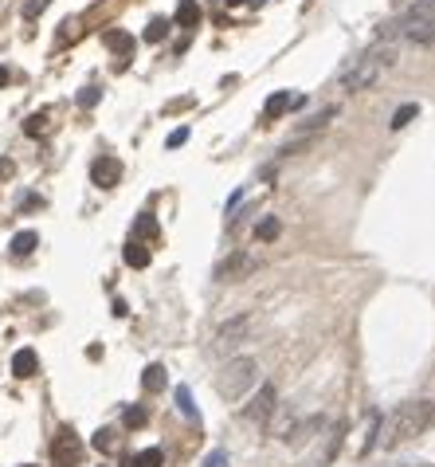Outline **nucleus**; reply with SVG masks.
Listing matches in <instances>:
<instances>
[{"mask_svg": "<svg viewBox=\"0 0 435 467\" xmlns=\"http://www.w3.org/2000/svg\"><path fill=\"white\" fill-rule=\"evenodd\" d=\"M255 334V314H236V319H228L224 326L216 330V338H212V349H216L220 358H228V354H236L243 342Z\"/></svg>", "mask_w": 435, "mask_h": 467, "instance_id": "obj_5", "label": "nucleus"}, {"mask_svg": "<svg viewBox=\"0 0 435 467\" xmlns=\"http://www.w3.org/2000/svg\"><path fill=\"white\" fill-rule=\"evenodd\" d=\"M0 177H12V161H0Z\"/></svg>", "mask_w": 435, "mask_h": 467, "instance_id": "obj_33", "label": "nucleus"}, {"mask_svg": "<svg viewBox=\"0 0 435 467\" xmlns=\"http://www.w3.org/2000/svg\"><path fill=\"white\" fill-rule=\"evenodd\" d=\"M106 48L118 51V55H129V51H134V36H126V32H106Z\"/></svg>", "mask_w": 435, "mask_h": 467, "instance_id": "obj_20", "label": "nucleus"}, {"mask_svg": "<svg viewBox=\"0 0 435 467\" xmlns=\"http://www.w3.org/2000/svg\"><path fill=\"white\" fill-rule=\"evenodd\" d=\"M255 267H259V259L251 256V251H231L216 267V283H239V279H248Z\"/></svg>", "mask_w": 435, "mask_h": 467, "instance_id": "obj_7", "label": "nucleus"}, {"mask_svg": "<svg viewBox=\"0 0 435 467\" xmlns=\"http://www.w3.org/2000/svg\"><path fill=\"white\" fill-rule=\"evenodd\" d=\"M177 24H180V28H197V24H200L197 0H180V4H177Z\"/></svg>", "mask_w": 435, "mask_h": 467, "instance_id": "obj_15", "label": "nucleus"}, {"mask_svg": "<svg viewBox=\"0 0 435 467\" xmlns=\"http://www.w3.org/2000/svg\"><path fill=\"white\" fill-rule=\"evenodd\" d=\"M36 373H40V358H36V349H16V354H12V377L28 381V377H36Z\"/></svg>", "mask_w": 435, "mask_h": 467, "instance_id": "obj_11", "label": "nucleus"}, {"mask_svg": "<svg viewBox=\"0 0 435 467\" xmlns=\"http://www.w3.org/2000/svg\"><path fill=\"white\" fill-rule=\"evenodd\" d=\"M322 424H326L322 417H310V420H302V424H294V428H290V432H287V440H290L294 447H302L310 436H314V432H322Z\"/></svg>", "mask_w": 435, "mask_h": 467, "instance_id": "obj_12", "label": "nucleus"}, {"mask_svg": "<svg viewBox=\"0 0 435 467\" xmlns=\"http://www.w3.org/2000/svg\"><path fill=\"white\" fill-rule=\"evenodd\" d=\"M43 130H48V114H31V118L24 122V134H28V138H40Z\"/></svg>", "mask_w": 435, "mask_h": 467, "instance_id": "obj_27", "label": "nucleus"}, {"mask_svg": "<svg viewBox=\"0 0 435 467\" xmlns=\"http://www.w3.org/2000/svg\"><path fill=\"white\" fill-rule=\"evenodd\" d=\"M185 141H188V126H180V130H173V134H169L165 146H169V149H180Z\"/></svg>", "mask_w": 435, "mask_h": 467, "instance_id": "obj_30", "label": "nucleus"}, {"mask_svg": "<svg viewBox=\"0 0 435 467\" xmlns=\"http://www.w3.org/2000/svg\"><path fill=\"white\" fill-rule=\"evenodd\" d=\"M24 467H31V463H24Z\"/></svg>", "mask_w": 435, "mask_h": 467, "instance_id": "obj_37", "label": "nucleus"}, {"mask_svg": "<svg viewBox=\"0 0 435 467\" xmlns=\"http://www.w3.org/2000/svg\"><path fill=\"white\" fill-rule=\"evenodd\" d=\"M415 114H420V106H415V102H404V106H400V110L392 114V122H388V126H392V130H404L408 122L415 118Z\"/></svg>", "mask_w": 435, "mask_h": 467, "instance_id": "obj_22", "label": "nucleus"}, {"mask_svg": "<svg viewBox=\"0 0 435 467\" xmlns=\"http://www.w3.org/2000/svg\"><path fill=\"white\" fill-rule=\"evenodd\" d=\"M177 408L185 412L188 420H197V424H200V412H197V405H192V393H188V385H177Z\"/></svg>", "mask_w": 435, "mask_h": 467, "instance_id": "obj_21", "label": "nucleus"}, {"mask_svg": "<svg viewBox=\"0 0 435 467\" xmlns=\"http://www.w3.org/2000/svg\"><path fill=\"white\" fill-rule=\"evenodd\" d=\"M278 232H283V224H278V216H263L255 224V239H263V244H271V239H278Z\"/></svg>", "mask_w": 435, "mask_h": 467, "instance_id": "obj_17", "label": "nucleus"}, {"mask_svg": "<svg viewBox=\"0 0 435 467\" xmlns=\"http://www.w3.org/2000/svg\"><path fill=\"white\" fill-rule=\"evenodd\" d=\"M122 420H126V428H141V424L149 420V412H145L141 405H129V408H126V417H122Z\"/></svg>", "mask_w": 435, "mask_h": 467, "instance_id": "obj_26", "label": "nucleus"}, {"mask_svg": "<svg viewBox=\"0 0 435 467\" xmlns=\"http://www.w3.org/2000/svg\"><path fill=\"white\" fill-rule=\"evenodd\" d=\"M122 259H126V263H129V267H149V248H145V244H141V239H129V244H126V251H122Z\"/></svg>", "mask_w": 435, "mask_h": 467, "instance_id": "obj_14", "label": "nucleus"}, {"mask_svg": "<svg viewBox=\"0 0 435 467\" xmlns=\"http://www.w3.org/2000/svg\"><path fill=\"white\" fill-rule=\"evenodd\" d=\"M51 456L59 467H75L83 456V440L75 436V428H59V436L51 440Z\"/></svg>", "mask_w": 435, "mask_h": 467, "instance_id": "obj_8", "label": "nucleus"}, {"mask_svg": "<svg viewBox=\"0 0 435 467\" xmlns=\"http://www.w3.org/2000/svg\"><path fill=\"white\" fill-rule=\"evenodd\" d=\"M200 467H231V459H228L224 447H216V452H208V456H204V463H200Z\"/></svg>", "mask_w": 435, "mask_h": 467, "instance_id": "obj_29", "label": "nucleus"}, {"mask_svg": "<svg viewBox=\"0 0 435 467\" xmlns=\"http://www.w3.org/2000/svg\"><path fill=\"white\" fill-rule=\"evenodd\" d=\"M90 181H94L99 189H114V185L122 181V161L118 158H106V153L94 158V165H90Z\"/></svg>", "mask_w": 435, "mask_h": 467, "instance_id": "obj_9", "label": "nucleus"}, {"mask_svg": "<svg viewBox=\"0 0 435 467\" xmlns=\"http://www.w3.org/2000/svg\"><path fill=\"white\" fill-rule=\"evenodd\" d=\"M36 244H40V236H36V232H16V236H12V244H8V251L16 259H24V256H31V251H36Z\"/></svg>", "mask_w": 435, "mask_h": 467, "instance_id": "obj_13", "label": "nucleus"}, {"mask_svg": "<svg viewBox=\"0 0 435 467\" xmlns=\"http://www.w3.org/2000/svg\"><path fill=\"white\" fill-rule=\"evenodd\" d=\"M169 36V20H149V28H145V40L149 43H161Z\"/></svg>", "mask_w": 435, "mask_h": 467, "instance_id": "obj_25", "label": "nucleus"}, {"mask_svg": "<svg viewBox=\"0 0 435 467\" xmlns=\"http://www.w3.org/2000/svg\"><path fill=\"white\" fill-rule=\"evenodd\" d=\"M94 447H99V452H114V447H118V432H114V428H99V432H94Z\"/></svg>", "mask_w": 435, "mask_h": 467, "instance_id": "obj_23", "label": "nucleus"}, {"mask_svg": "<svg viewBox=\"0 0 435 467\" xmlns=\"http://www.w3.org/2000/svg\"><path fill=\"white\" fill-rule=\"evenodd\" d=\"M141 385H145V393H161L165 389V365H149L141 373Z\"/></svg>", "mask_w": 435, "mask_h": 467, "instance_id": "obj_18", "label": "nucleus"}, {"mask_svg": "<svg viewBox=\"0 0 435 467\" xmlns=\"http://www.w3.org/2000/svg\"><path fill=\"white\" fill-rule=\"evenodd\" d=\"M334 114H337V106H326V110H322V114H310V118L302 122V130H322V126H326L329 118H334Z\"/></svg>", "mask_w": 435, "mask_h": 467, "instance_id": "obj_24", "label": "nucleus"}, {"mask_svg": "<svg viewBox=\"0 0 435 467\" xmlns=\"http://www.w3.org/2000/svg\"><path fill=\"white\" fill-rule=\"evenodd\" d=\"M236 4H243V0H228V8H236Z\"/></svg>", "mask_w": 435, "mask_h": 467, "instance_id": "obj_36", "label": "nucleus"}, {"mask_svg": "<svg viewBox=\"0 0 435 467\" xmlns=\"http://www.w3.org/2000/svg\"><path fill=\"white\" fill-rule=\"evenodd\" d=\"M396 467H424V463H396Z\"/></svg>", "mask_w": 435, "mask_h": 467, "instance_id": "obj_35", "label": "nucleus"}, {"mask_svg": "<svg viewBox=\"0 0 435 467\" xmlns=\"http://www.w3.org/2000/svg\"><path fill=\"white\" fill-rule=\"evenodd\" d=\"M392 63H396V43L376 40L361 60H353V67L341 71V90H349V95H353V90H369L380 79V71H388Z\"/></svg>", "mask_w": 435, "mask_h": 467, "instance_id": "obj_2", "label": "nucleus"}, {"mask_svg": "<svg viewBox=\"0 0 435 467\" xmlns=\"http://www.w3.org/2000/svg\"><path fill=\"white\" fill-rule=\"evenodd\" d=\"M432 420H435L432 400H408V405H400L388 420H380V440H376V444H385V447L404 444V440L420 436Z\"/></svg>", "mask_w": 435, "mask_h": 467, "instance_id": "obj_1", "label": "nucleus"}, {"mask_svg": "<svg viewBox=\"0 0 435 467\" xmlns=\"http://www.w3.org/2000/svg\"><path fill=\"white\" fill-rule=\"evenodd\" d=\"M8 83H12V71H8V67H0V87H8Z\"/></svg>", "mask_w": 435, "mask_h": 467, "instance_id": "obj_32", "label": "nucleus"}, {"mask_svg": "<svg viewBox=\"0 0 435 467\" xmlns=\"http://www.w3.org/2000/svg\"><path fill=\"white\" fill-rule=\"evenodd\" d=\"M275 412H278V389L271 385V381H259V393L251 397V405L243 408V420H251V424H267Z\"/></svg>", "mask_w": 435, "mask_h": 467, "instance_id": "obj_6", "label": "nucleus"}, {"mask_svg": "<svg viewBox=\"0 0 435 467\" xmlns=\"http://www.w3.org/2000/svg\"><path fill=\"white\" fill-rule=\"evenodd\" d=\"M396 36H404L408 43H432L435 40V12L424 8V4H412L400 20L380 32V40H388V43H392Z\"/></svg>", "mask_w": 435, "mask_h": 467, "instance_id": "obj_4", "label": "nucleus"}, {"mask_svg": "<svg viewBox=\"0 0 435 467\" xmlns=\"http://www.w3.org/2000/svg\"><path fill=\"white\" fill-rule=\"evenodd\" d=\"M99 99H102V90H99V87H83V90H79V106H83V110L99 106Z\"/></svg>", "mask_w": 435, "mask_h": 467, "instance_id": "obj_28", "label": "nucleus"}, {"mask_svg": "<svg viewBox=\"0 0 435 467\" xmlns=\"http://www.w3.org/2000/svg\"><path fill=\"white\" fill-rule=\"evenodd\" d=\"M412 4H424V8H432V12H435V0H412Z\"/></svg>", "mask_w": 435, "mask_h": 467, "instance_id": "obj_34", "label": "nucleus"}, {"mask_svg": "<svg viewBox=\"0 0 435 467\" xmlns=\"http://www.w3.org/2000/svg\"><path fill=\"white\" fill-rule=\"evenodd\" d=\"M157 236V220H153V212H141L138 224H134V239H153Z\"/></svg>", "mask_w": 435, "mask_h": 467, "instance_id": "obj_19", "label": "nucleus"}, {"mask_svg": "<svg viewBox=\"0 0 435 467\" xmlns=\"http://www.w3.org/2000/svg\"><path fill=\"white\" fill-rule=\"evenodd\" d=\"M48 4H51V0H31L28 8H24V16H28V20H36V16H40L43 8H48Z\"/></svg>", "mask_w": 435, "mask_h": 467, "instance_id": "obj_31", "label": "nucleus"}, {"mask_svg": "<svg viewBox=\"0 0 435 467\" xmlns=\"http://www.w3.org/2000/svg\"><path fill=\"white\" fill-rule=\"evenodd\" d=\"M294 106H302V95L278 90V95H271V99H267V106H263V118L275 122V118H283V114H287V110H294Z\"/></svg>", "mask_w": 435, "mask_h": 467, "instance_id": "obj_10", "label": "nucleus"}, {"mask_svg": "<svg viewBox=\"0 0 435 467\" xmlns=\"http://www.w3.org/2000/svg\"><path fill=\"white\" fill-rule=\"evenodd\" d=\"M129 467H165V452L161 447H145V452H138L129 459Z\"/></svg>", "mask_w": 435, "mask_h": 467, "instance_id": "obj_16", "label": "nucleus"}, {"mask_svg": "<svg viewBox=\"0 0 435 467\" xmlns=\"http://www.w3.org/2000/svg\"><path fill=\"white\" fill-rule=\"evenodd\" d=\"M255 385H259V361L255 358H228V365L220 369V377H216V393L224 400L248 397Z\"/></svg>", "mask_w": 435, "mask_h": 467, "instance_id": "obj_3", "label": "nucleus"}]
</instances>
